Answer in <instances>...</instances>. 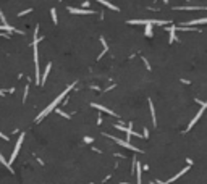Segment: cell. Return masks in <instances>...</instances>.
Returning a JSON list of instances; mask_svg holds the SVG:
<instances>
[{
	"mask_svg": "<svg viewBox=\"0 0 207 184\" xmlns=\"http://www.w3.org/2000/svg\"><path fill=\"white\" fill-rule=\"evenodd\" d=\"M52 21H54L55 23V24H57V23H58V19H57V12H55V8H52Z\"/></svg>",
	"mask_w": 207,
	"mask_h": 184,
	"instance_id": "e0dca14e",
	"label": "cell"
},
{
	"mask_svg": "<svg viewBox=\"0 0 207 184\" xmlns=\"http://www.w3.org/2000/svg\"><path fill=\"white\" fill-rule=\"evenodd\" d=\"M50 68H52V65L49 63V65H47V68H46V71H44V74H42V84L46 83L47 76H49V71H50Z\"/></svg>",
	"mask_w": 207,
	"mask_h": 184,
	"instance_id": "9a60e30c",
	"label": "cell"
},
{
	"mask_svg": "<svg viewBox=\"0 0 207 184\" xmlns=\"http://www.w3.org/2000/svg\"><path fill=\"white\" fill-rule=\"evenodd\" d=\"M28 91H29V86H28V84H26V89H25V98H23V100H25V102H26V97H28Z\"/></svg>",
	"mask_w": 207,
	"mask_h": 184,
	"instance_id": "ffe728a7",
	"label": "cell"
},
{
	"mask_svg": "<svg viewBox=\"0 0 207 184\" xmlns=\"http://www.w3.org/2000/svg\"><path fill=\"white\" fill-rule=\"evenodd\" d=\"M151 26H152V24H147V26H146V36H147V37L152 36V28H151Z\"/></svg>",
	"mask_w": 207,
	"mask_h": 184,
	"instance_id": "ac0fdd59",
	"label": "cell"
},
{
	"mask_svg": "<svg viewBox=\"0 0 207 184\" xmlns=\"http://www.w3.org/2000/svg\"><path fill=\"white\" fill-rule=\"evenodd\" d=\"M196 24H207V18H199V19H191L185 23V26H196Z\"/></svg>",
	"mask_w": 207,
	"mask_h": 184,
	"instance_id": "52a82bcc",
	"label": "cell"
},
{
	"mask_svg": "<svg viewBox=\"0 0 207 184\" xmlns=\"http://www.w3.org/2000/svg\"><path fill=\"white\" fill-rule=\"evenodd\" d=\"M188 170H189V166H186V168H183V170H181V171H180V173H178V175H175V176H173V178H172V179H168V181H167V183H173V181H177V179H178V178H181V176H183V175H185V173H186V171H188Z\"/></svg>",
	"mask_w": 207,
	"mask_h": 184,
	"instance_id": "8fae6325",
	"label": "cell"
},
{
	"mask_svg": "<svg viewBox=\"0 0 207 184\" xmlns=\"http://www.w3.org/2000/svg\"><path fill=\"white\" fill-rule=\"evenodd\" d=\"M107 137H110V139H113V141L117 142V144H120V145H123V147H126V149H130V150H134V152H139V149H136L134 145H131L130 142H126V141H122V139H117L115 136H110V134H105Z\"/></svg>",
	"mask_w": 207,
	"mask_h": 184,
	"instance_id": "5b68a950",
	"label": "cell"
},
{
	"mask_svg": "<svg viewBox=\"0 0 207 184\" xmlns=\"http://www.w3.org/2000/svg\"><path fill=\"white\" fill-rule=\"evenodd\" d=\"M149 107H151V115H152V123H154V126H155V124H157V118H155V110H154L152 100H149Z\"/></svg>",
	"mask_w": 207,
	"mask_h": 184,
	"instance_id": "7c38bea8",
	"label": "cell"
},
{
	"mask_svg": "<svg viewBox=\"0 0 207 184\" xmlns=\"http://www.w3.org/2000/svg\"><path fill=\"white\" fill-rule=\"evenodd\" d=\"M23 137L25 136H20L18 137V141H16V145H15V149H13V153H12V157H10V163H13V160L16 158V155H18V152H20V149H21V144H23Z\"/></svg>",
	"mask_w": 207,
	"mask_h": 184,
	"instance_id": "8992f818",
	"label": "cell"
},
{
	"mask_svg": "<svg viewBox=\"0 0 207 184\" xmlns=\"http://www.w3.org/2000/svg\"><path fill=\"white\" fill-rule=\"evenodd\" d=\"M92 107H94V108H99V110H101V111H105V113H109V115H113V116H115V113H113L112 110H109V108H107V107H104V105H99V104H92Z\"/></svg>",
	"mask_w": 207,
	"mask_h": 184,
	"instance_id": "30bf717a",
	"label": "cell"
},
{
	"mask_svg": "<svg viewBox=\"0 0 207 184\" xmlns=\"http://www.w3.org/2000/svg\"><path fill=\"white\" fill-rule=\"evenodd\" d=\"M175 31H177V28H175V26H170V29H168V32H170V42L175 40Z\"/></svg>",
	"mask_w": 207,
	"mask_h": 184,
	"instance_id": "2e32d148",
	"label": "cell"
},
{
	"mask_svg": "<svg viewBox=\"0 0 207 184\" xmlns=\"http://www.w3.org/2000/svg\"><path fill=\"white\" fill-rule=\"evenodd\" d=\"M70 13H78V15H94L92 10H78V8H68Z\"/></svg>",
	"mask_w": 207,
	"mask_h": 184,
	"instance_id": "ba28073f",
	"label": "cell"
},
{
	"mask_svg": "<svg viewBox=\"0 0 207 184\" xmlns=\"http://www.w3.org/2000/svg\"><path fill=\"white\" fill-rule=\"evenodd\" d=\"M29 12H33V8H28V10H26V12H21V13H20V16H23V15H26V13H29Z\"/></svg>",
	"mask_w": 207,
	"mask_h": 184,
	"instance_id": "44dd1931",
	"label": "cell"
},
{
	"mask_svg": "<svg viewBox=\"0 0 207 184\" xmlns=\"http://www.w3.org/2000/svg\"><path fill=\"white\" fill-rule=\"evenodd\" d=\"M99 3H102L104 6H107V8H110V10H113V12H118V6H115V5H112L110 2H107V0H97Z\"/></svg>",
	"mask_w": 207,
	"mask_h": 184,
	"instance_id": "9c48e42d",
	"label": "cell"
},
{
	"mask_svg": "<svg viewBox=\"0 0 207 184\" xmlns=\"http://www.w3.org/2000/svg\"><path fill=\"white\" fill-rule=\"evenodd\" d=\"M34 65H36V84H42L41 78V70H39V53H37V36L34 34Z\"/></svg>",
	"mask_w": 207,
	"mask_h": 184,
	"instance_id": "7a4b0ae2",
	"label": "cell"
},
{
	"mask_svg": "<svg viewBox=\"0 0 207 184\" xmlns=\"http://www.w3.org/2000/svg\"><path fill=\"white\" fill-rule=\"evenodd\" d=\"M136 173H138V184H141V176H143V168H141V165L136 162Z\"/></svg>",
	"mask_w": 207,
	"mask_h": 184,
	"instance_id": "4fadbf2b",
	"label": "cell"
},
{
	"mask_svg": "<svg viewBox=\"0 0 207 184\" xmlns=\"http://www.w3.org/2000/svg\"><path fill=\"white\" fill-rule=\"evenodd\" d=\"M57 111H58V113L62 115V116H65V118H70V115H67V113H65V111H62V110H57Z\"/></svg>",
	"mask_w": 207,
	"mask_h": 184,
	"instance_id": "d6986e66",
	"label": "cell"
},
{
	"mask_svg": "<svg viewBox=\"0 0 207 184\" xmlns=\"http://www.w3.org/2000/svg\"><path fill=\"white\" fill-rule=\"evenodd\" d=\"M168 19H128V24H160L165 26L168 24Z\"/></svg>",
	"mask_w": 207,
	"mask_h": 184,
	"instance_id": "3957f363",
	"label": "cell"
},
{
	"mask_svg": "<svg viewBox=\"0 0 207 184\" xmlns=\"http://www.w3.org/2000/svg\"><path fill=\"white\" fill-rule=\"evenodd\" d=\"M122 184H126V183H122Z\"/></svg>",
	"mask_w": 207,
	"mask_h": 184,
	"instance_id": "7402d4cb",
	"label": "cell"
},
{
	"mask_svg": "<svg viewBox=\"0 0 207 184\" xmlns=\"http://www.w3.org/2000/svg\"><path fill=\"white\" fill-rule=\"evenodd\" d=\"M198 102H199V104H201V110H199V111H198V115H196V116H194V118H193V120H191V123H189V126H188V131H189V129H191L193 126L196 124V123H198V120H199V118H201V115L204 113V110L207 108V102H201V100H198Z\"/></svg>",
	"mask_w": 207,
	"mask_h": 184,
	"instance_id": "277c9868",
	"label": "cell"
},
{
	"mask_svg": "<svg viewBox=\"0 0 207 184\" xmlns=\"http://www.w3.org/2000/svg\"><path fill=\"white\" fill-rule=\"evenodd\" d=\"M71 89H73V84H71V86H68V87H67V89H65L63 92H62V94H60V95H58V97H57V98H55V100H54V102H52V104L49 105V107H47V108H46V110H44V111H42V113H39V116H37V118H36V121H41V120H42V118H44V116H46V115H49V113H50V111H52V110H54V108H55V107H57V104H58V102H60V100H62V98H65V95H67V94H68V92H70Z\"/></svg>",
	"mask_w": 207,
	"mask_h": 184,
	"instance_id": "6da1fadb",
	"label": "cell"
},
{
	"mask_svg": "<svg viewBox=\"0 0 207 184\" xmlns=\"http://www.w3.org/2000/svg\"><path fill=\"white\" fill-rule=\"evenodd\" d=\"M207 8V6H177V10H201Z\"/></svg>",
	"mask_w": 207,
	"mask_h": 184,
	"instance_id": "5bb4252c",
	"label": "cell"
}]
</instances>
